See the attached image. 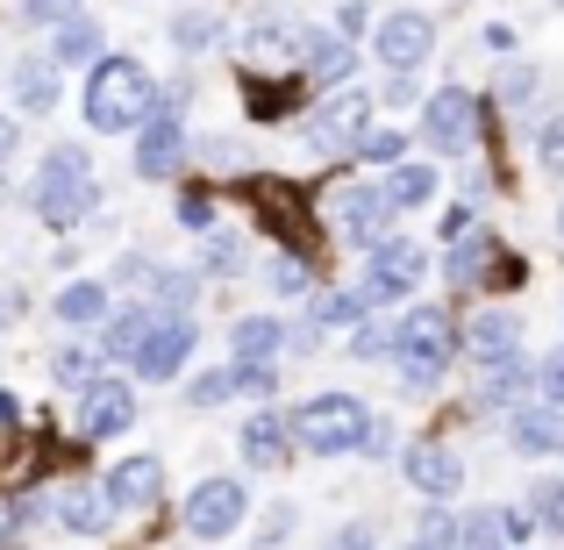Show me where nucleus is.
<instances>
[{"label":"nucleus","mask_w":564,"mask_h":550,"mask_svg":"<svg viewBox=\"0 0 564 550\" xmlns=\"http://www.w3.org/2000/svg\"><path fill=\"white\" fill-rule=\"evenodd\" d=\"M143 301L158 308V315H193V301H200V272H172V265H158V279H151V293Z\"/></svg>","instance_id":"33"},{"label":"nucleus","mask_w":564,"mask_h":550,"mask_svg":"<svg viewBox=\"0 0 564 550\" xmlns=\"http://www.w3.org/2000/svg\"><path fill=\"white\" fill-rule=\"evenodd\" d=\"M286 537H293V508H272V515H264V529H258V543L272 550V543H286Z\"/></svg>","instance_id":"49"},{"label":"nucleus","mask_w":564,"mask_h":550,"mask_svg":"<svg viewBox=\"0 0 564 550\" xmlns=\"http://www.w3.org/2000/svg\"><path fill=\"white\" fill-rule=\"evenodd\" d=\"M229 358L279 365V358H286V315H236L229 322Z\"/></svg>","instance_id":"27"},{"label":"nucleus","mask_w":564,"mask_h":550,"mask_svg":"<svg viewBox=\"0 0 564 550\" xmlns=\"http://www.w3.org/2000/svg\"><path fill=\"white\" fill-rule=\"evenodd\" d=\"M400 550H436V543H429V537H408V543H400Z\"/></svg>","instance_id":"55"},{"label":"nucleus","mask_w":564,"mask_h":550,"mask_svg":"<svg viewBox=\"0 0 564 550\" xmlns=\"http://www.w3.org/2000/svg\"><path fill=\"white\" fill-rule=\"evenodd\" d=\"M86 0H22V8H14V22L22 29H43V36H51L57 22H72V14H79Z\"/></svg>","instance_id":"42"},{"label":"nucleus","mask_w":564,"mask_h":550,"mask_svg":"<svg viewBox=\"0 0 564 550\" xmlns=\"http://www.w3.org/2000/svg\"><path fill=\"white\" fill-rule=\"evenodd\" d=\"M557 8H564V0H557Z\"/></svg>","instance_id":"59"},{"label":"nucleus","mask_w":564,"mask_h":550,"mask_svg":"<svg viewBox=\"0 0 564 550\" xmlns=\"http://www.w3.org/2000/svg\"><path fill=\"white\" fill-rule=\"evenodd\" d=\"M108 371V358H100V344H57L51 351V379L65 386V393H86V386Z\"/></svg>","instance_id":"32"},{"label":"nucleus","mask_w":564,"mask_h":550,"mask_svg":"<svg viewBox=\"0 0 564 550\" xmlns=\"http://www.w3.org/2000/svg\"><path fill=\"white\" fill-rule=\"evenodd\" d=\"M372 115H379V100L365 94V86H344V94H322V108L301 122V143L315 158H358V143H365V129H372Z\"/></svg>","instance_id":"5"},{"label":"nucleus","mask_w":564,"mask_h":550,"mask_svg":"<svg viewBox=\"0 0 564 550\" xmlns=\"http://www.w3.org/2000/svg\"><path fill=\"white\" fill-rule=\"evenodd\" d=\"M536 94H543V72L536 65H508V72H500V108L529 115V108H536Z\"/></svg>","instance_id":"40"},{"label":"nucleus","mask_w":564,"mask_h":550,"mask_svg":"<svg viewBox=\"0 0 564 550\" xmlns=\"http://www.w3.org/2000/svg\"><path fill=\"white\" fill-rule=\"evenodd\" d=\"M243 515H250V486L236 479V472H215V479H200L186 494V537L193 543H221V537L243 529Z\"/></svg>","instance_id":"9"},{"label":"nucleus","mask_w":564,"mask_h":550,"mask_svg":"<svg viewBox=\"0 0 564 550\" xmlns=\"http://www.w3.org/2000/svg\"><path fill=\"white\" fill-rule=\"evenodd\" d=\"M500 265H508V250H500L494 229H471V236H457V244L443 250V279H451V293H479Z\"/></svg>","instance_id":"18"},{"label":"nucleus","mask_w":564,"mask_h":550,"mask_svg":"<svg viewBox=\"0 0 564 550\" xmlns=\"http://www.w3.org/2000/svg\"><path fill=\"white\" fill-rule=\"evenodd\" d=\"M108 57V29H100V14H72V22L51 29V65L57 72H79V65H100Z\"/></svg>","instance_id":"24"},{"label":"nucleus","mask_w":564,"mask_h":550,"mask_svg":"<svg viewBox=\"0 0 564 550\" xmlns=\"http://www.w3.org/2000/svg\"><path fill=\"white\" fill-rule=\"evenodd\" d=\"M151 330H158V308H151V301H122L108 322H100V358L137 365V351L151 344Z\"/></svg>","instance_id":"26"},{"label":"nucleus","mask_w":564,"mask_h":550,"mask_svg":"<svg viewBox=\"0 0 564 550\" xmlns=\"http://www.w3.org/2000/svg\"><path fill=\"white\" fill-rule=\"evenodd\" d=\"M14 422H22V400H14V393H0V429H14Z\"/></svg>","instance_id":"54"},{"label":"nucleus","mask_w":564,"mask_h":550,"mask_svg":"<svg viewBox=\"0 0 564 550\" xmlns=\"http://www.w3.org/2000/svg\"><path fill=\"white\" fill-rule=\"evenodd\" d=\"M422 279H429V244L386 229L379 244L365 250V279H358V287L372 293V308H400V301H414V293H422Z\"/></svg>","instance_id":"6"},{"label":"nucleus","mask_w":564,"mask_h":550,"mask_svg":"<svg viewBox=\"0 0 564 550\" xmlns=\"http://www.w3.org/2000/svg\"><path fill=\"white\" fill-rule=\"evenodd\" d=\"M365 451H372V457H386V451H393V422H386V414L372 422V443H365Z\"/></svg>","instance_id":"51"},{"label":"nucleus","mask_w":564,"mask_h":550,"mask_svg":"<svg viewBox=\"0 0 564 550\" xmlns=\"http://www.w3.org/2000/svg\"><path fill=\"white\" fill-rule=\"evenodd\" d=\"M414 151V129H386V122H372L365 129V143H358V158H350V165H400V158Z\"/></svg>","instance_id":"34"},{"label":"nucleus","mask_w":564,"mask_h":550,"mask_svg":"<svg viewBox=\"0 0 564 550\" xmlns=\"http://www.w3.org/2000/svg\"><path fill=\"white\" fill-rule=\"evenodd\" d=\"M457 351H465V322H457L451 308H436V301L400 308V351H393V365H400V386H408V393H436L443 371L457 365Z\"/></svg>","instance_id":"3"},{"label":"nucleus","mask_w":564,"mask_h":550,"mask_svg":"<svg viewBox=\"0 0 564 550\" xmlns=\"http://www.w3.org/2000/svg\"><path fill=\"white\" fill-rule=\"evenodd\" d=\"M400 479H408L422 500H457L465 457H457L451 443H436V436H414V443H400Z\"/></svg>","instance_id":"15"},{"label":"nucleus","mask_w":564,"mask_h":550,"mask_svg":"<svg viewBox=\"0 0 564 550\" xmlns=\"http://www.w3.org/2000/svg\"><path fill=\"white\" fill-rule=\"evenodd\" d=\"M0 201H8V180H0Z\"/></svg>","instance_id":"57"},{"label":"nucleus","mask_w":564,"mask_h":550,"mask_svg":"<svg viewBox=\"0 0 564 550\" xmlns=\"http://www.w3.org/2000/svg\"><path fill=\"white\" fill-rule=\"evenodd\" d=\"M29 207H36L43 229H79L86 215L100 207V172H94V151L86 143H51V151L36 158V180H29Z\"/></svg>","instance_id":"2"},{"label":"nucleus","mask_w":564,"mask_h":550,"mask_svg":"<svg viewBox=\"0 0 564 550\" xmlns=\"http://www.w3.org/2000/svg\"><path fill=\"white\" fill-rule=\"evenodd\" d=\"M236 451H243V472H286L301 457V436H293V414L264 400L258 414L236 422Z\"/></svg>","instance_id":"13"},{"label":"nucleus","mask_w":564,"mask_h":550,"mask_svg":"<svg viewBox=\"0 0 564 550\" xmlns=\"http://www.w3.org/2000/svg\"><path fill=\"white\" fill-rule=\"evenodd\" d=\"M436 186H443V172L429 165V158H400V165L379 172V193H386V207H393V215L429 207V201H436Z\"/></svg>","instance_id":"25"},{"label":"nucleus","mask_w":564,"mask_h":550,"mask_svg":"<svg viewBox=\"0 0 564 550\" xmlns=\"http://www.w3.org/2000/svg\"><path fill=\"white\" fill-rule=\"evenodd\" d=\"M193 351H200V322H193V315H158L151 344L137 351L129 371H137V386H172V379H186Z\"/></svg>","instance_id":"12"},{"label":"nucleus","mask_w":564,"mask_h":550,"mask_svg":"<svg viewBox=\"0 0 564 550\" xmlns=\"http://www.w3.org/2000/svg\"><path fill=\"white\" fill-rule=\"evenodd\" d=\"M72 429H79L86 443H108V436H122V429H137V379H115V371H100V379L79 393Z\"/></svg>","instance_id":"14"},{"label":"nucleus","mask_w":564,"mask_h":550,"mask_svg":"<svg viewBox=\"0 0 564 550\" xmlns=\"http://www.w3.org/2000/svg\"><path fill=\"white\" fill-rule=\"evenodd\" d=\"M158 72L143 65L137 51H108L100 65H86V94H79V108H86V129L94 137H137L143 122L158 115Z\"/></svg>","instance_id":"1"},{"label":"nucleus","mask_w":564,"mask_h":550,"mask_svg":"<svg viewBox=\"0 0 564 550\" xmlns=\"http://www.w3.org/2000/svg\"><path fill=\"white\" fill-rule=\"evenodd\" d=\"M350 358L358 365H393V351H400V315H386V308H372V315L350 330Z\"/></svg>","instance_id":"31"},{"label":"nucleus","mask_w":564,"mask_h":550,"mask_svg":"<svg viewBox=\"0 0 564 550\" xmlns=\"http://www.w3.org/2000/svg\"><path fill=\"white\" fill-rule=\"evenodd\" d=\"M372 57L379 72H422L436 57V14L429 8H386L372 29Z\"/></svg>","instance_id":"10"},{"label":"nucleus","mask_w":564,"mask_h":550,"mask_svg":"<svg viewBox=\"0 0 564 550\" xmlns=\"http://www.w3.org/2000/svg\"><path fill=\"white\" fill-rule=\"evenodd\" d=\"M365 315H372V293H365V287H315V301H307V322H315V330H358V322Z\"/></svg>","instance_id":"29"},{"label":"nucleus","mask_w":564,"mask_h":550,"mask_svg":"<svg viewBox=\"0 0 564 550\" xmlns=\"http://www.w3.org/2000/svg\"><path fill=\"white\" fill-rule=\"evenodd\" d=\"M536 400H551V408H564V344L536 358Z\"/></svg>","instance_id":"45"},{"label":"nucleus","mask_w":564,"mask_h":550,"mask_svg":"<svg viewBox=\"0 0 564 550\" xmlns=\"http://www.w3.org/2000/svg\"><path fill=\"white\" fill-rule=\"evenodd\" d=\"M372 29H379L372 0H336V8H329V36H344V43H372Z\"/></svg>","instance_id":"38"},{"label":"nucleus","mask_w":564,"mask_h":550,"mask_svg":"<svg viewBox=\"0 0 564 550\" xmlns=\"http://www.w3.org/2000/svg\"><path fill=\"white\" fill-rule=\"evenodd\" d=\"M529 143H536L543 172H551V180H564V108H551V115H536V129H529Z\"/></svg>","instance_id":"39"},{"label":"nucleus","mask_w":564,"mask_h":550,"mask_svg":"<svg viewBox=\"0 0 564 550\" xmlns=\"http://www.w3.org/2000/svg\"><path fill=\"white\" fill-rule=\"evenodd\" d=\"M236 365V393L243 400H272L279 393V365H243V358H229Z\"/></svg>","instance_id":"44"},{"label":"nucleus","mask_w":564,"mask_h":550,"mask_svg":"<svg viewBox=\"0 0 564 550\" xmlns=\"http://www.w3.org/2000/svg\"><path fill=\"white\" fill-rule=\"evenodd\" d=\"M172 215H180V229L207 236V229H215V193H207V186H186L180 201H172Z\"/></svg>","instance_id":"43"},{"label":"nucleus","mask_w":564,"mask_h":550,"mask_svg":"<svg viewBox=\"0 0 564 550\" xmlns=\"http://www.w3.org/2000/svg\"><path fill=\"white\" fill-rule=\"evenodd\" d=\"M243 265H250L243 236H236V229H207V244H200V272L207 279H236Z\"/></svg>","instance_id":"35"},{"label":"nucleus","mask_w":564,"mask_h":550,"mask_svg":"<svg viewBox=\"0 0 564 550\" xmlns=\"http://www.w3.org/2000/svg\"><path fill=\"white\" fill-rule=\"evenodd\" d=\"M100 494H108L115 515H143L165 494V465H158V457H122L115 472H100Z\"/></svg>","instance_id":"19"},{"label":"nucleus","mask_w":564,"mask_h":550,"mask_svg":"<svg viewBox=\"0 0 564 550\" xmlns=\"http://www.w3.org/2000/svg\"><path fill=\"white\" fill-rule=\"evenodd\" d=\"M329 550H379V543H372V529H365V522H350V529H344V537H336Z\"/></svg>","instance_id":"50"},{"label":"nucleus","mask_w":564,"mask_h":550,"mask_svg":"<svg viewBox=\"0 0 564 550\" xmlns=\"http://www.w3.org/2000/svg\"><path fill=\"white\" fill-rule=\"evenodd\" d=\"M508 443L522 457H564V408H551V400H522V408L508 414Z\"/></svg>","instance_id":"21"},{"label":"nucleus","mask_w":564,"mask_h":550,"mask_svg":"<svg viewBox=\"0 0 564 550\" xmlns=\"http://www.w3.org/2000/svg\"><path fill=\"white\" fill-rule=\"evenodd\" d=\"M51 308H57V322H65V330H100V322L115 315V301H108V279H65Z\"/></svg>","instance_id":"28"},{"label":"nucleus","mask_w":564,"mask_h":550,"mask_svg":"<svg viewBox=\"0 0 564 550\" xmlns=\"http://www.w3.org/2000/svg\"><path fill=\"white\" fill-rule=\"evenodd\" d=\"M8 100H14V115H29V122H51L57 115V65H51V51L43 57H14L8 65Z\"/></svg>","instance_id":"20"},{"label":"nucleus","mask_w":564,"mask_h":550,"mask_svg":"<svg viewBox=\"0 0 564 550\" xmlns=\"http://www.w3.org/2000/svg\"><path fill=\"white\" fill-rule=\"evenodd\" d=\"M471 379H479V408H486V414H514L522 400H536V358H529V351L479 365Z\"/></svg>","instance_id":"17"},{"label":"nucleus","mask_w":564,"mask_h":550,"mask_svg":"<svg viewBox=\"0 0 564 550\" xmlns=\"http://www.w3.org/2000/svg\"><path fill=\"white\" fill-rule=\"evenodd\" d=\"M286 414H293V436H301L307 457H358L372 443V422H379L358 393H307Z\"/></svg>","instance_id":"4"},{"label":"nucleus","mask_w":564,"mask_h":550,"mask_svg":"<svg viewBox=\"0 0 564 550\" xmlns=\"http://www.w3.org/2000/svg\"><path fill=\"white\" fill-rule=\"evenodd\" d=\"M514 351H522V315H514V308L486 301V308L465 315V365L471 371L494 365V358H514Z\"/></svg>","instance_id":"16"},{"label":"nucleus","mask_w":564,"mask_h":550,"mask_svg":"<svg viewBox=\"0 0 564 550\" xmlns=\"http://www.w3.org/2000/svg\"><path fill=\"white\" fill-rule=\"evenodd\" d=\"M557 236H564V207H557Z\"/></svg>","instance_id":"56"},{"label":"nucleus","mask_w":564,"mask_h":550,"mask_svg":"<svg viewBox=\"0 0 564 550\" xmlns=\"http://www.w3.org/2000/svg\"><path fill=\"white\" fill-rule=\"evenodd\" d=\"M51 522L65 529V537H108L115 508H108L100 486H57V494H51Z\"/></svg>","instance_id":"22"},{"label":"nucleus","mask_w":564,"mask_h":550,"mask_svg":"<svg viewBox=\"0 0 564 550\" xmlns=\"http://www.w3.org/2000/svg\"><path fill=\"white\" fill-rule=\"evenodd\" d=\"M322 215H329L336 244H350V250H372L379 236H386V222H393V207H386L379 180H344V186H329Z\"/></svg>","instance_id":"8"},{"label":"nucleus","mask_w":564,"mask_h":550,"mask_svg":"<svg viewBox=\"0 0 564 550\" xmlns=\"http://www.w3.org/2000/svg\"><path fill=\"white\" fill-rule=\"evenodd\" d=\"M0 86H8V72H0Z\"/></svg>","instance_id":"58"},{"label":"nucleus","mask_w":564,"mask_h":550,"mask_svg":"<svg viewBox=\"0 0 564 550\" xmlns=\"http://www.w3.org/2000/svg\"><path fill=\"white\" fill-rule=\"evenodd\" d=\"M414 94H422V79H414V72H386V108H408Z\"/></svg>","instance_id":"48"},{"label":"nucleus","mask_w":564,"mask_h":550,"mask_svg":"<svg viewBox=\"0 0 564 550\" xmlns=\"http://www.w3.org/2000/svg\"><path fill=\"white\" fill-rule=\"evenodd\" d=\"M186 158H193L186 108H165V100H158V115L137 129V180H151V186H172V180L186 172Z\"/></svg>","instance_id":"11"},{"label":"nucleus","mask_w":564,"mask_h":550,"mask_svg":"<svg viewBox=\"0 0 564 550\" xmlns=\"http://www.w3.org/2000/svg\"><path fill=\"white\" fill-rule=\"evenodd\" d=\"M414 137L429 143L436 158H465L471 143H479V94L471 86H436V94H422V122H414Z\"/></svg>","instance_id":"7"},{"label":"nucleus","mask_w":564,"mask_h":550,"mask_svg":"<svg viewBox=\"0 0 564 550\" xmlns=\"http://www.w3.org/2000/svg\"><path fill=\"white\" fill-rule=\"evenodd\" d=\"M165 43L180 57H207V51L229 43V14H221V8H172L165 14Z\"/></svg>","instance_id":"23"},{"label":"nucleus","mask_w":564,"mask_h":550,"mask_svg":"<svg viewBox=\"0 0 564 550\" xmlns=\"http://www.w3.org/2000/svg\"><path fill=\"white\" fill-rule=\"evenodd\" d=\"M471 229H479V201L443 207V244H457V236H471Z\"/></svg>","instance_id":"47"},{"label":"nucleus","mask_w":564,"mask_h":550,"mask_svg":"<svg viewBox=\"0 0 564 550\" xmlns=\"http://www.w3.org/2000/svg\"><path fill=\"white\" fill-rule=\"evenodd\" d=\"M151 279H158L151 250H122V258H115V287H143V293H151Z\"/></svg>","instance_id":"46"},{"label":"nucleus","mask_w":564,"mask_h":550,"mask_svg":"<svg viewBox=\"0 0 564 550\" xmlns=\"http://www.w3.org/2000/svg\"><path fill=\"white\" fill-rule=\"evenodd\" d=\"M264 287H272L279 301H315V272H307V258H293V250H279V258L264 265Z\"/></svg>","instance_id":"36"},{"label":"nucleus","mask_w":564,"mask_h":550,"mask_svg":"<svg viewBox=\"0 0 564 550\" xmlns=\"http://www.w3.org/2000/svg\"><path fill=\"white\" fill-rule=\"evenodd\" d=\"M14 143H22V129H14L8 115H0V165H8V158H14Z\"/></svg>","instance_id":"52"},{"label":"nucleus","mask_w":564,"mask_h":550,"mask_svg":"<svg viewBox=\"0 0 564 550\" xmlns=\"http://www.w3.org/2000/svg\"><path fill=\"white\" fill-rule=\"evenodd\" d=\"M350 79H358V43L322 36V43H315V57H307V86H315V94H344Z\"/></svg>","instance_id":"30"},{"label":"nucleus","mask_w":564,"mask_h":550,"mask_svg":"<svg viewBox=\"0 0 564 550\" xmlns=\"http://www.w3.org/2000/svg\"><path fill=\"white\" fill-rule=\"evenodd\" d=\"M221 400H236V365H207V371H193V379H186V408L193 414L221 408Z\"/></svg>","instance_id":"37"},{"label":"nucleus","mask_w":564,"mask_h":550,"mask_svg":"<svg viewBox=\"0 0 564 550\" xmlns=\"http://www.w3.org/2000/svg\"><path fill=\"white\" fill-rule=\"evenodd\" d=\"M500 543H508V515L500 508H471L465 515V543L457 550H500Z\"/></svg>","instance_id":"41"},{"label":"nucleus","mask_w":564,"mask_h":550,"mask_svg":"<svg viewBox=\"0 0 564 550\" xmlns=\"http://www.w3.org/2000/svg\"><path fill=\"white\" fill-rule=\"evenodd\" d=\"M0 322H22V287H8V293H0Z\"/></svg>","instance_id":"53"}]
</instances>
